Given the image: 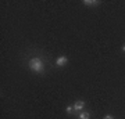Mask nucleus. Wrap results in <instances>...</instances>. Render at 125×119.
Wrapping results in <instances>:
<instances>
[{
	"mask_svg": "<svg viewBox=\"0 0 125 119\" xmlns=\"http://www.w3.org/2000/svg\"><path fill=\"white\" fill-rule=\"evenodd\" d=\"M28 66L35 73H43L45 72V61L40 57H33L28 61Z\"/></svg>",
	"mask_w": 125,
	"mask_h": 119,
	"instance_id": "obj_1",
	"label": "nucleus"
},
{
	"mask_svg": "<svg viewBox=\"0 0 125 119\" xmlns=\"http://www.w3.org/2000/svg\"><path fill=\"white\" fill-rule=\"evenodd\" d=\"M83 108H85V101L76 100V101L74 102V115H78V112L83 111Z\"/></svg>",
	"mask_w": 125,
	"mask_h": 119,
	"instance_id": "obj_2",
	"label": "nucleus"
},
{
	"mask_svg": "<svg viewBox=\"0 0 125 119\" xmlns=\"http://www.w3.org/2000/svg\"><path fill=\"white\" fill-rule=\"evenodd\" d=\"M67 64H68L67 55H60V57L56 58V66H58V68H62V66H65Z\"/></svg>",
	"mask_w": 125,
	"mask_h": 119,
	"instance_id": "obj_3",
	"label": "nucleus"
},
{
	"mask_svg": "<svg viewBox=\"0 0 125 119\" xmlns=\"http://www.w3.org/2000/svg\"><path fill=\"white\" fill-rule=\"evenodd\" d=\"M83 4L89 6V7H96V6L100 4V1L99 0H83Z\"/></svg>",
	"mask_w": 125,
	"mask_h": 119,
	"instance_id": "obj_4",
	"label": "nucleus"
},
{
	"mask_svg": "<svg viewBox=\"0 0 125 119\" xmlns=\"http://www.w3.org/2000/svg\"><path fill=\"white\" fill-rule=\"evenodd\" d=\"M89 118H90V112H88V111L78 112V119H89Z\"/></svg>",
	"mask_w": 125,
	"mask_h": 119,
	"instance_id": "obj_5",
	"label": "nucleus"
},
{
	"mask_svg": "<svg viewBox=\"0 0 125 119\" xmlns=\"http://www.w3.org/2000/svg\"><path fill=\"white\" fill-rule=\"evenodd\" d=\"M65 112L68 115H74V105H67L65 107Z\"/></svg>",
	"mask_w": 125,
	"mask_h": 119,
	"instance_id": "obj_6",
	"label": "nucleus"
},
{
	"mask_svg": "<svg viewBox=\"0 0 125 119\" xmlns=\"http://www.w3.org/2000/svg\"><path fill=\"white\" fill-rule=\"evenodd\" d=\"M103 119H114V116H113V115H106Z\"/></svg>",
	"mask_w": 125,
	"mask_h": 119,
	"instance_id": "obj_7",
	"label": "nucleus"
},
{
	"mask_svg": "<svg viewBox=\"0 0 125 119\" xmlns=\"http://www.w3.org/2000/svg\"><path fill=\"white\" fill-rule=\"evenodd\" d=\"M122 53H125V44L122 46Z\"/></svg>",
	"mask_w": 125,
	"mask_h": 119,
	"instance_id": "obj_8",
	"label": "nucleus"
}]
</instances>
